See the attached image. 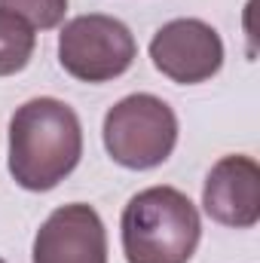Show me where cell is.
Here are the masks:
<instances>
[{"label":"cell","instance_id":"1","mask_svg":"<svg viewBox=\"0 0 260 263\" xmlns=\"http://www.w3.org/2000/svg\"><path fill=\"white\" fill-rule=\"evenodd\" d=\"M83 126L59 98H31L9 120V175L22 190H55L80 165Z\"/></svg>","mask_w":260,"mask_h":263},{"label":"cell","instance_id":"2","mask_svg":"<svg viewBox=\"0 0 260 263\" xmlns=\"http://www.w3.org/2000/svg\"><path fill=\"white\" fill-rule=\"evenodd\" d=\"M129 263H190L202 239V220L178 187H147L126 202L120 217Z\"/></svg>","mask_w":260,"mask_h":263},{"label":"cell","instance_id":"3","mask_svg":"<svg viewBox=\"0 0 260 263\" xmlns=\"http://www.w3.org/2000/svg\"><path fill=\"white\" fill-rule=\"evenodd\" d=\"M104 150L110 159L132 172H147L162 165L178 144L175 110L150 92H135L120 98L104 114Z\"/></svg>","mask_w":260,"mask_h":263},{"label":"cell","instance_id":"4","mask_svg":"<svg viewBox=\"0 0 260 263\" xmlns=\"http://www.w3.org/2000/svg\"><path fill=\"white\" fill-rule=\"evenodd\" d=\"M135 55L129 25L104 12L77 15L59 34V65L80 83H110L135 65Z\"/></svg>","mask_w":260,"mask_h":263},{"label":"cell","instance_id":"5","mask_svg":"<svg viewBox=\"0 0 260 263\" xmlns=\"http://www.w3.org/2000/svg\"><path fill=\"white\" fill-rule=\"evenodd\" d=\"M150 62L172 83L196 86L224 67V40L202 18H172L153 34Z\"/></svg>","mask_w":260,"mask_h":263},{"label":"cell","instance_id":"6","mask_svg":"<svg viewBox=\"0 0 260 263\" xmlns=\"http://www.w3.org/2000/svg\"><path fill=\"white\" fill-rule=\"evenodd\" d=\"M31 263H107V230L86 202L55 208L34 236Z\"/></svg>","mask_w":260,"mask_h":263},{"label":"cell","instance_id":"7","mask_svg":"<svg viewBox=\"0 0 260 263\" xmlns=\"http://www.w3.org/2000/svg\"><path fill=\"white\" fill-rule=\"evenodd\" d=\"M205 214L233 230H251L260 220V165L245 153L220 156L202 187Z\"/></svg>","mask_w":260,"mask_h":263},{"label":"cell","instance_id":"8","mask_svg":"<svg viewBox=\"0 0 260 263\" xmlns=\"http://www.w3.org/2000/svg\"><path fill=\"white\" fill-rule=\"evenodd\" d=\"M37 46V34L15 15L0 9V77L25 70Z\"/></svg>","mask_w":260,"mask_h":263},{"label":"cell","instance_id":"9","mask_svg":"<svg viewBox=\"0 0 260 263\" xmlns=\"http://www.w3.org/2000/svg\"><path fill=\"white\" fill-rule=\"evenodd\" d=\"M0 9L22 18L31 31H52L65 22L67 0H0Z\"/></svg>","mask_w":260,"mask_h":263},{"label":"cell","instance_id":"10","mask_svg":"<svg viewBox=\"0 0 260 263\" xmlns=\"http://www.w3.org/2000/svg\"><path fill=\"white\" fill-rule=\"evenodd\" d=\"M0 263H6V260H3V257H0Z\"/></svg>","mask_w":260,"mask_h":263}]
</instances>
